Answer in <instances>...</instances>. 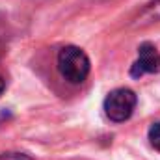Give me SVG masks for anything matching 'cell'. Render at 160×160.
Instances as JSON below:
<instances>
[{
	"mask_svg": "<svg viewBox=\"0 0 160 160\" xmlns=\"http://www.w3.org/2000/svg\"><path fill=\"white\" fill-rule=\"evenodd\" d=\"M89 58L80 47H63L58 52V71L69 84H82L89 75Z\"/></svg>",
	"mask_w": 160,
	"mask_h": 160,
	"instance_id": "cell-1",
	"label": "cell"
},
{
	"mask_svg": "<svg viewBox=\"0 0 160 160\" xmlns=\"http://www.w3.org/2000/svg\"><path fill=\"white\" fill-rule=\"evenodd\" d=\"M136 93L128 88H118L114 91H110L104 99V114L106 118L114 123H123L127 121L134 108H136Z\"/></svg>",
	"mask_w": 160,
	"mask_h": 160,
	"instance_id": "cell-2",
	"label": "cell"
},
{
	"mask_svg": "<svg viewBox=\"0 0 160 160\" xmlns=\"http://www.w3.org/2000/svg\"><path fill=\"white\" fill-rule=\"evenodd\" d=\"M160 71V52L153 43H142L138 47V60L130 67V77L140 78L143 75H153Z\"/></svg>",
	"mask_w": 160,
	"mask_h": 160,
	"instance_id": "cell-3",
	"label": "cell"
},
{
	"mask_svg": "<svg viewBox=\"0 0 160 160\" xmlns=\"http://www.w3.org/2000/svg\"><path fill=\"white\" fill-rule=\"evenodd\" d=\"M155 22H160V0H153L151 4H147V6L138 13V17L134 19L132 26L143 28V26H151V24H155Z\"/></svg>",
	"mask_w": 160,
	"mask_h": 160,
	"instance_id": "cell-4",
	"label": "cell"
},
{
	"mask_svg": "<svg viewBox=\"0 0 160 160\" xmlns=\"http://www.w3.org/2000/svg\"><path fill=\"white\" fill-rule=\"evenodd\" d=\"M149 142H151V145L157 151H160V121L151 125V128H149Z\"/></svg>",
	"mask_w": 160,
	"mask_h": 160,
	"instance_id": "cell-5",
	"label": "cell"
},
{
	"mask_svg": "<svg viewBox=\"0 0 160 160\" xmlns=\"http://www.w3.org/2000/svg\"><path fill=\"white\" fill-rule=\"evenodd\" d=\"M0 160H34V158H30L24 153H2Z\"/></svg>",
	"mask_w": 160,
	"mask_h": 160,
	"instance_id": "cell-6",
	"label": "cell"
},
{
	"mask_svg": "<svg viewBox=\"0 0 160 160\" xmlns=\"http://www.w3.org/2000/svg\"><path fill=\"white\" fill-rule=\"evenodd\" d=\"M4 88H6V80L2 78V75H0V95L4 93Z\"/></svg>",
	"mask_w": 160,
	"mask_h": 160,
	"instance_id": "cell-7",
	"label": "cell"
}]
</instances>
